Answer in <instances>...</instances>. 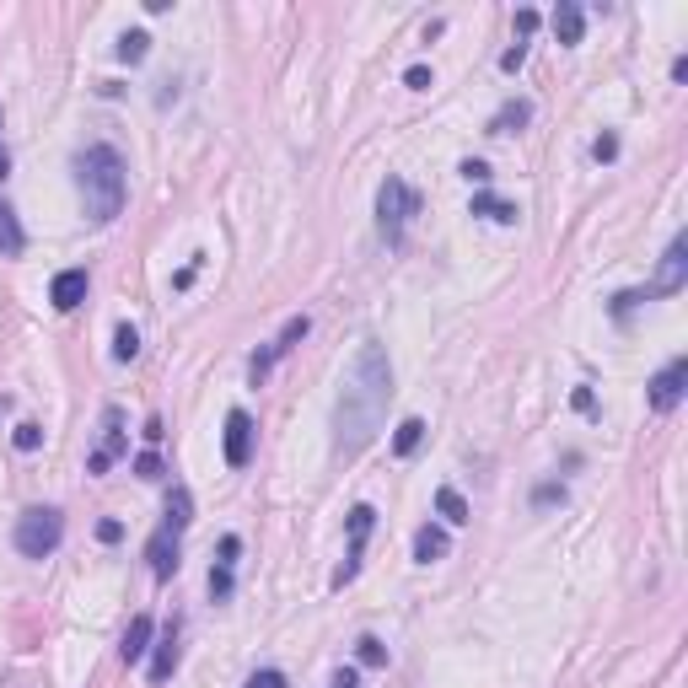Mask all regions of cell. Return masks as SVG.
Segmentation results:
<instances>
[{"label":"cell","mask_w":688,"mask_h":688,"mask_svg":"<svg viewBox=\"0 0 688 688\" xmlns=\"http://www.w3.org/2000/svg\"><path fill=\"white\" fill-rule=\"evenodd\" d=\"M387 404H393V361H387V344L361 339V350H355V361L339 382V398H334V452L339 457L366 452L387 420Z\"/></svg>","instance_id":"6da1fadb"},{"label":"cell","mask_w":688,"mask_h":688,"mask_svg":"<svg viewBox=\"0 0 688 688\" xmlns=\"http://www.w3.org/2000/svg\"><path fill=\"white\" fill-rule=\"evenodd\" d=\"M76 189H81V205H86V221L92 226H108L124 215V199H129V167L113 146H86L76 156Z\"/></svg>","instance_id":"7a4b0ae2"},{"label":"cell","mask_w":688,"mask_h":688,"mask_svg":"<svg viewBox=\"0 0 688 688\" xmlns=\"http://www.w3.org/2000/svg\"><path fill=\"white\" fill-rule=\"evenodd\" d=\"M420 215V194L409 189L404 178H382L377 189V232L387 248H404V226Z\"/></svg>","instance_id":"3957f363"},{"label":"cell","mask_w":688,"mask_h":688,"mask_svg":"<svg viewBox=\"0 0 688 688\" xmlns=\"http://www.w3.org/2000/svg\"><path fill=\"white\" fill-rule=\"evenodd\" d=\"M65 538V516L54 506H33L17 516V554L22 559H49Z\"/></svg>","instance_id":"277c9868"},{"label":"cell","mask_w":688,"mask_h":688,"mask_svg":"<svg viewBox=\"0 0 688 688\" xmlns=\"http://www.w3.org/2000/svg\"><path fill=\"white\" fill-rule=\"evenodd\" d=\"M371 527H377V511H371L366 500H361V506L350 511V549H344V565L334 570V586H350V581H355V570H361V559H366Z\"/></svg>","instance_id":"5b68a950"},{"label":"cell","mask_w":688,"mask_h":688,"mask_svg":"<svg viewBox=\"0 0 688 688\" xmlns=\"http://www.w3.org/2000/svg\"><path fill=\"white\" fill-rule=\"evenodd\" d=\"M688 393V355H672V361L651 377V409L656 414H672Z\"/></svg>","instance_id":"8992f818"},{"label":"cell","mask_w":688,"mask_h":688,"mask_svg":"<svg viewBox=\"0 0 688 688\" xmlns=\"http://www.w3.org/2000/svg\"><path fill=\"white\" fill-rule=\"evenodd\" d=\"M307 328H312V318H307V312H301V318H285L280 339L269 344V350H258L253 361H248V377H253V382H264V377H269V366H275L280 355H291V350H296V339H307Z\"/></svg>","instance_id":"52a82bcc"},{"label":"cell","mask_w":688,"mask_h":688,"mask_svg":"<svg viewBox=\"0 0 688 688\" xmlns=\"http://www.w3.org/2000/svg\"><path fill=\"white\" fill-rule=\"evenodd\" d=\"M688 280V237H672V248L662 253V269H656V280L645 285V296H678Z\"/></svg>","instance_id":"ba28073f"},{"label":"cell","mask_w":688,"mask_h":688,"mask_svg":"<svg viewBox=\"0 0 688 688\" xmlns=\"http://www.w3.org/2000/svg\"><path fill=\"white\" fill-rule=\"evenodd\" d=\"M253 441H258L253 414L248 409H232V414H226V468H248L253 463Z\"/></svg>","instance_id":"9c48e42d"},{"label":"cell","mask_w":688,"mask_h":688,"mask_svg":"<svg viewBox=\"0 0 688 688\" xmlns=\"http://www.w3.org/2000/svg\"><path fill=\"white\" fill-rule=\"evenodd\" d=\"M113 457H124V409L119 404L103 409V447L86 457V473H108Z\"/></svg>","instance_id":"30bf717a"},{"label":"cell","mask_w":688,"mask_h":688,"mask_svg":"<svg viewBox=\"0 0 688 688\" xmlns=\"http://www.w3.org/2000/svg\"><path fill=\"white\" fill-rule=\"evenodd\" d=\"M146 559H151V576L156 581H172V576H178V565H183L178 533H172V527H156L151 543H146Z\"/></svg>","instance_id":"8fae6325"},{"label":"cell","mask_w":688,"mask_h":688,"mask_svg":"<svg viewBox=\"0 0 688 688\" xmlns=\"http://www.w3.org/2000/svg\"><path fill=\"white\" fill-rule=\"evenodd\" d=\"M151 640H156V619H151V613H135V619H129V629H124V645H119L124 667L146 662V656H151Z\"/></svg>","instance_id":"7c38bea8"},{"label":"cell","mask_w":688,"mask_h":688,"mask_svg":"<svg viewBox=\"0 0 688 688\" xmlns=\"http://www.w3.org/2000/svg\"><path fill=\"white\" fill-rule=\"evenodd\" d=\"M86 269H60L54 275V285H49V301H54V312H76L81 301H86Z\"/></svg>","instance_id":"4fadbf2b"},{"label":"cell","mask_w":688,"mask_h":688,"mask_svg":"<svg viewBox=\"0 0 688 688\" xmlns=\"http://www.w3.org/2000/svg\"><path fill=\"white\" fill-rule=\"evenodd\" d=\"M151 683H167L172 672H178V624H167L162 635L151 640Z\"/></svg>","instance_id":"5bb4252c"},{"label":"cell","mask_w":688,"mask_h":688,"mask_svg":"<svg viewBox=\"0 0 688 688\" xmlns=\"http://www.w3.org/2000/svg\"><path fill=\"white\" fill-rule=\"evenodd\" d=\"M452 549V538H447V527H436V522H425L420 533H414V565H436V559H447Z\"/></svg>","instance_id":"9a60e30c"},{"label":"cell","mask_w":688,"mask_h":688,"mask_svg":"<svg viewBox=\"0 0 688 688\" xmlns=\"http://www.w3.org/2000/svg\"><path fill=\"white\" fill-rule=\"evenodd\" d=\"M581 33H586V11L576 6V0H559L554 6V38L565 43V49H576Z\"/></svg>","instance_id":"2e32d148"},{"label":"cell","mask_w":688,"mask_h":688,"mask_svg":"<svg viewBox=\"0 0 688 688\" xmlns=\"http://www.w3.org/2000/svg\"><path fill=\"white\" fill-rule=\"evenodd\" d=\"M473 215H484V221H495V226L522 221V210H516L511 199H500V194H473Z\"/></svg>","instance_id":"e0dca14e"},{"label":"cell","mask_w":688,"mask_h":688,"mask_svg":"<svg viewBox=\"0 0 688 688\" xmlns=\"http://www.w3.org/2000/svg\"><path fill=\"white\" fill-rule=\"evenodd\" d=\"M22 248H27V232H22L17 210L0 205V258H22Z\"/></svg>","instance_id":"ac0fdd59"},{"label":"cell","mask_w":688,"mask_h":688,"mask_svg":"<svg viewBox=\"0 0 688 688\" xmlns=\"http://www.w3.org/2000/svg\"><path fill=\"white\" fill-rule=\"evenodd\" d=\"M527 119H533V103H527V97H511V103L490 119V135H516Z\"/></svg>","instance_id":"d6986e66"},{"label":"cell","mask_w":688,"mask_h":688,"mask_svg":"<svg viewBox=\"0 0 688 688\" xmlns=\"http://www.w3.org/2000/svg\"><path fill=\"white\" fill-rule=\"evenodd\" d=\"M189 522H194V495L178 484V490L167 495V522H162V527H172V533H183V527H189Z\"/></svg>","instance_id":"ffe728a7"},{"label":"cell","mask_w":688,"mask_h":688,"mask_svg":"<svg viewBox=\"0 0 688 688\" xmlns=\"http://www.w3.org/2000/svg\"><path fill=\"white\" fill-rule=\"evenodd\" d=\"M420 441H425V420H404L393 430V457H414L420 452Z\"/></svg>","instance_id":"44dd1931"},{"label":"cell","mask_w":688,"mask_h":688,"mask_svg":"<svg viewBox=\"0 0 688 688\" xmlns=\"http://www.w3.org/2000/svg\"><path fill=\"white\" fill-rule=\"evenodd\" d=\"M436 511H441V522H447V527H463L468 522V500L463 495H457V490H436Z\"/></svg>","instance_id":"7402d4cb"},{"label":"cell","mask_w":688,"mask_h":688,"mask_svg":"<svg viewBox=\"0 0 688 688\" xmlns=\"http://www.w3.org/2000/svg\"><path fill=\"white\" fill-rule=\"evenodd\" d=\"M135 355H140V328L135 323H119V328H113V361L129 366Z\"/></svg>","instance_id":"603a6c76"},{"label":"cell","mask_w":688,"mask_h":688,"mask_svg":"<svg viewBox=\"0 0 688 688\" xmlns=\"http://www.w3.org/2000/svg\"><path fill=\"white\" fill-rule=\"evenodd\" d=\"M146 49H151V33H140V27H135V33H124L119 43H113V54H119L124 65H140V60H146Z\"/></svg>","instance_id":"cb8c5ba5"},{"label":"cell","mask_w":688,"mask_h":688,"mask_svg":"<svg viewBox=\"0 0 688 688\" xmlns=\"http://www.w3.org/2000/svg\"><path fill=\"white\" fill-rule=\"evenodd\" d=\"M355 662H361V667H387V645L377 635H361V640H355Z\"/></svg>","instance_id":"d4e9b609"},{"label":"cell","mask_w":688,"mask_h":688,"mask_svg":"<svg viewBox=\"0 0 688 688\" xmlns=\"http://www.w3.org/2000/svg\"><path fill=\"white\" fill-rule=\"evenodd\" d=\"M232 586H237V581H232V565H215V570H210V597H215V602L232 597Z\"/></svg>","instance_id":"484cf974"},{"label":"cell","mask_w":688,"mask_h":688,"mask_svg":"<svg viewBox=\"0 0 688 688\" xmlns=\"http://www.w3.org/2000/svg\"><path fill=\"white\" fill-rule=\"evenodd\" d=\"M640 301H651V296H645V291H619V296H613V307H608V312H613V318H619V323H624V318H629V312H635V307H640Z\"/></svg>","instance_id":"4316f807"},{"label":"cell","mask_w":688,"mask_h":688,"mask_svg":"<svg viewBox=\"0 0 688 688\" xmlns=\"http://www.w3.org/2000/svg\"><path fill=\"white\" fill-rule=\"evenodd\" d=\"M11 441H17V452H38L43 447V430L38 425H17V436H11Z\"/></svg>","instance_id":"83f0119b"},{"label":"cell","mask_w":688,"mask_h":688,"mask_svg":"<svg viewBox=\"0 0 688 688\" xmlns=\"http://www.w3.org/2000/svg\"><path fill=\"white\" fill-rule=\"evenodd\" d=\"M533 506H565V484H538Z\"/></svg>","instance_id":"f1b7e54d"},{"label":"cell","mask_w":688,"mask_h":688,"mask_svg":"<svg viewBox=\"0 0 688 688\" xmlns=\"http://www.w3.org/2000/svg\"><path fill=\"white\" fill-rule=\"evenodd\" d=\"M135 473H140V479H162L167 468H162V457H156V452H140L135 457Z\"/></svg>","instance_id":"f546056e"},{"label":"cell","mask_w":688,"mask_h":688,"mask_svg":"<svg viewBox=\"0 0 688 688\" xmlns=\"http://www.w3.org/2000/svg\"><path fill=\"white\" fill-rule=\"evenodd\" d=\"M522 65H527V43H511V49L500 54V70H506V76H516Z\"/></svg>","instance_id":"4dcf8cb0"},{"label":"cell","mask_w":688,"mask_h":688,"mask_svg":"<svg viewBox=\"0 0 688 688\" xmlns=\"http://www.w3.org/2000/svg\"><path fill=\"white\" fill-rule=\"evenodd\" d=\"M592 156H597V162H613V156H619V135H597L592 140Z\"/></svg>","instance_id":"1f68e13d"},{"label":"cell","mask_w":688,"mask_h":688,"mask_svg":"<svg viewBox=\"0 0 688 688\" xmlns=\"http://www.w3.org/2000/svg\"><path fill=\"white\" fill-rule=\"evenodd\" d=\"M457 172H463L468 183H490V162H479V156H468V162L457 167Z\"/></svg>","instance_id":"d6a6232c"},{"label":"cell","mask_w":688,"mask_h":688,"mask_svg":"<svg viewBox=\"0 0 688 688\" xmlns=\"http://www.w3.org/2000/svg\"><path fill=\"white\" fill-rule=\"evenodd\" d=\"M248 688H285V672L264 667V672H253V678H248Z\"/></svg>","instance_id":"836d02e7"},{"label":"cell","mask_w":688,"mask_h":688,"mask_svg":"<svg viewBox=\"0 0 688 688\" xmlns=\"http://www.w3.org/2000/svg\"><path fill=\"white\" fill-rule=\"evenodd\" d=\"M237 554H242V538L226 533V538H221V559H215V565H237Z\"/></svg>","instance_id":"e575fe53"},{"label":"cell","mask_w":688,"mask_h":688,"mask_svg":"<svg viewBox=\"0 0 688 688\" xmlns=\"http://www.w3.org/2000/svg\"><path fill=\"white\" fill-rule=\"evenodd\" d=\"M404 81L414 86V92H425V86L436 81V76H430V65H409V70H404Z\"/></svg>","instance_id":"d590c367"},{"label":"cell","mask_w":688,"mask_h":688,"mask_svg":"<svg viewBox=\"0 0 688 688\" xmlns=\"http://www.w3.org/2000/svg\"><path fill=\"white\" fill-rule=\"evenodd\" d=\"M328 688H361V667H339V672H334V683H328Z\"/></svg>","instance_id":"8d00e7d4"},{"label":"cell","mask_w":688,"mask_h":688,"mask_svg":"<svg viewBox=\"0 0 688 688\" xmlns=\"http://www.w3.org/2000/svg\"><path fill=\"white\" fill-rule=\"evenodd\" d=\"M194 275H199V258H194V264H183L178 275H172V291H189V285H194Z\"/></svg>","instance_id":"74e56055"},{"label":"cell","mask_w":688,"mask_h":688,"mask_svg":"<svg viewBox=\"0 0 688 688\" xmlns=\"http://www.w3.org/2000/svg\"><path fill=\"white\" fill-rule=\"evenodd\" d=\"M576 409H581V414H597V398H592V387H576Z\"/></svg>","instance_id":"f35d334b"},{"label":"cell","mask_w":688,"mask_h":688,"mask_svg":"<svg viewBox=\"0 0 688 688\" xmlns=\"http://www.w3.org/2000/svg\"><path fill=\"white\" fill-rule=\"evenodd\" d=\"M97 538H103V543H119L124 527H119V522H97Z\"/></svg>","instance_id":"ab89813d"},{"label":"cell","mask_w":688,"mask_h":688,"mask_svg":"<svg viewBox=\"0 0 688 688\" xmlns=\"http://www.w3.org/2000/svg\"><path fill=\"white\" fill-rule=\"evenodd\" d=\"M533 27H538V11H516V33L527 38V33H533Z\"/></svg>","instance_id":"60d3db41"},{"label":"cell","mask_w":688,"mask_h":688,"mask_svg":"<svg viewBox=\"0 0 688 688\" xmlns=\"http://www.w3.org/2000/svg\"><path fill=\"white\" fill-rule=\"evenodd\" d=\"M162 436H167V430H162V420H156V414H151V420H146V441L156 447V441H162Z\"/></svg>","instance_id":"b9f144b4"},{"label":"cell","mask_w":688,"mask_h":688,"mask_svg":"<svg viewBox=\"0 0 688 688\" xmlns=\"http://www.w3.org/2000/svg\"><path fill=\"white\" fill-rule=\"evenodd\" d=\"M6 172H11V151L0 146V178H6Z\"/></svg>","instance_id":"7bdbcfd3"},{"label":"cell","mask_w":688,"mask_h":688,"mask_svg":"<svg viewBox=\"0 0 688 688\" xmlns=\"http://www.w3.org/2000/svg\"><path fill=\"white\" fill-rule=\"evenodd\" d=\"M6 409H11V398H0V414H6Z\"/></svg>","instance_id":"ee69618b"}]
</instances>
